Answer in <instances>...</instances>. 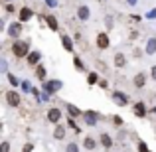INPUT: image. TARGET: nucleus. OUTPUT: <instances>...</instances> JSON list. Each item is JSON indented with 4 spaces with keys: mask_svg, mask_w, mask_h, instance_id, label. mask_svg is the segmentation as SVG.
Returning <instances> with one entry per match:
<instances>
[{
    "mask_svg": "<svg viewBox=\"0 0 156 152\" xmlns=\"http://www.w3.org/2000/svg\"><path fill=\"white\" fill-rule=\"evenodd\" d=\"M10 50H12V55L14 57H28V53H30V44H28L26 40H14Z\"/></svg>",
    "mask_w": 156,
    "mask_h": 152,
    "instance_id": "nucleus-1",
    "label": "nucleus"
},
{
    "mask_svg": "<svg viewBox=\"0 0 156 152\" xmlns=\"http://www.w3.org/2000/svg\"><path fill=\"white\" fill-rule=\"evenodd\" d=\"M61 87H63V83H61L59 79H48V81H44V85H42V89L44 91H48V93H57V91H61Z\"/></svg>",
    "mask_w": 156,
    "mask_h": 152,
    "instance_id": "nucleus-2",
    "label": "nucleus"
},
{
    "mask_svg": "<svg viewBox=\"0 0 156 152\" xmlns=\"http://www.w3.org/2000/svg\"><path fill=\"white\" fill-rule=\"evenodd\" d=\"M113 101H115V105L117 107H126L130 103V97L126 95V93H122V91H113Z\"/></svg>",
    "mask_w": 156,
    "mask_h": 152,
    "instance_id": "nucleus-3",
    "label": "nucleus"
},
{
    "mask_svg": "<svg viewBox=\"0 0 156 152\" xmlns=\"http://www.w3.org/2000/svg\"><path fill=\"white\" fill-rule=\"evenodd\" d=\"M22 24L24 22H20V20H18V22H12L10 26H8V30H6V36H8V38L18 40V36L22 34Z\"/></svg>",
    "mask_w": 156,
    "mask_h": 152,
    "instance_id": "nucleus-4",
    "label": "nucleus"
},
{
    "mask_svg": "<svg viewBox=\"0 0 156 152\" xmlns=\"http://www.w3.org/2000/svg\"><path fill=\"white\" fill-rule=\"evenodd\" d=\"M95 44H97V48H99V50H107V48L111 46V38H109V34H107V32H101V34H97Z\"/></svg>",
    "mask_w": 156,
    "mask_h": 152,
    "instance_id": "nucleus-5",
    "label": "nucleus"
},
{
    "mask_svg": "<svg viewBox=\"0 0 156 152\" xmlns=\"http://www.w3.org/2000/svg\"><path fill=\"white\" fill-rule=\"evenodd\" d=\"M83 121H85V125H89V126H95L97 125V121H99V113L97 111H85L83 113Z\"/></svg>",
    "mask_w": 156,
    "mask_h": 152,
    "instance_id": "nucleus-6",
    "label": "nucleus"
},
{
    "mask_svg": "<svg viewBox=\"0 0 156 152\" xmlns=\"http://www.w3.org/2000/svg\"><path fill=\"white\" fill-rule=\"evenodd\" d=\"M6 103L10 107H18L20 105V101H22V97H20V93L18 91H6Z\"/></svg>",
    "mask_w": 156,
    "mask_h": 152,
    "instance_id": "nucleus-7",
    "label": "nucleus"
},
{
    "mask_svg": "<svg viewBox=\"0 0 156 152\" xmlns=\"http://www.w3.org/2000/svg\"><path fill=\"white\" fill-rule=\"evenodd\" d=\"M133 115H134V117H138V118H144L146 115H148V111H146V105H144L142 101L134 103V107H133Z\"/></svg>",
    "mask_w": 156,
    "mask_h": 152,
    "instance_id": "nucleus-8",
    "label": "nucleus"
},
{
    "mask_svg": "<svg viewBox=\"0 0 156 152\" xmlns=\"http://www.w3.org/2000/svg\"><path fill=\"white\" fill-rule=\"evenodd\" d=\"M77 18H79L81 22H87V20L91 18V8H89L87 4H81V6L77 8Z\"/></svg>",
    "mask_w": 156,
    "mask_h": 152,
    "instance_id": "nucleus-9",
    "label": "nucleus"
},
{
    "mask_svg": "<svg viewBox=\"0 0 156 152\" xmlns=\"http://www.w3.org/2000/svg\"><path fill=\"white\" fill-rule=\"evenodd\" d=\"M40 59H42V53H40L38 50L30 51V53H28V57H26V61H28V65H30V67H36V65H40Z\"/></svg>",
    "mask_w": 156,
    "mask_h": 152,
    "instance_id": "nucleus-10",
    "label": "nucleus"
},
{
    "mask_svg": "<svg viewBox=\"0 0 156 152\" xmlns=\"http://www.w3.org/2000/svg\"><path fill=\"white\" fill-rule=\"evenodd\" d=\"M59 121H61V111L57 109V107H51V109L48 111V122H53V125H57Z\"/></svg>",
    "mask_w": 156,
    "mask_h": 152,
    "instance_id": "nucleus-11",
    "label": "nucleus"
},
{
    "mask_svg": "<svg viewBox=\"0 0 156 152\" xmlns=\"http://www.w3.org/2000/svg\"><path fill=\"white\" fill-rule=\"evenodd\" d=\"M133 85H134L136 89H142V87H144V85H146V73L138 71L136 75L133 77Z\"/></svg>",
    "mask_w": 156,
    "mask_h": 152,
    "instance_id": "nucleus-12",
    "label": "nucleus"
},
{
    "mask_svg": "<svg viewBox=\"0 0 156 152\" xmlns=\"http://www.w3.org/2000/svg\"><path fill=\"white\" fill-rule=\"evenodd\" d=\"M32 8H28V6H22L20 8V12H18V20L20 22H28V20H32Z\"/></svg>",
    "mask_w": 156,
    "mask_h": 152,
    "instance_id": "nucleus-13",
    "label": "nucleus"
},
{
    "mask_svg": "<svg viewBox=\"0 0 156 152\" xmlns=\"http://www.w3.org/2000/svg\"><path fill=\"white\" fill-rule=\"evenodd\" d=\"M115 67H119V69L126 67V55L122 51H117V53H115Z\"/></svg>",
    "mask_w": 156,
    "mask_h": 152,
    "instance_id": "nucleus-14",
    "label": "nucleus"
},
{
    "mask_svg": "<svg viewBox=\"0 0 156 152\" xmlns=\"http://www.w3.org/2000/svg\"><path fill=\"white\" fill-rule=\"evenodd\" d=\"M53 138H55V140H63L65 138V125L57 122L55 129H53Z\"/></svg>",
    "mask_w": 156,
    "mask_h": 152,
    "instance_id": "nucleus-15",
    "label": "nucleus"
},
{
    "mask_svg": "<svg viewBox=\"0 0 156 152\" xmlns=\"http://www.w3.org/2000/svg\"><path fill=\"white\" fill-rule=\"evenodd\" d=\"M65 109H67V115L71 118H77V117H83V111L79 109V107H75V105H71V103H69L67 107H65Z\"/></svg>",
    "mask_w": 156,
    "mask_h": 152,
    "instance_id": "nucleus-16",
    "label": "nucleus"
},
{
    "mask_svg": "<svg viewBox=\"0 0 156 152\" xmlns=\"http://www.w3.org/2000/svg\"><path fill=\"white\" fill-rule=\"evenodd\" d=\"M61 46L65 48V51H69V53H73V42H71V38L69 36H61Z\"/></svg>",
    "mask_w": 156,
    "mask_h": 152,
    "instance_id": "nucleus-17",
    "label": "nucleus"
},
{
    "mask_svg": "<svg viewBox=\"0 0 156 152\" xmlns=\"http://www.w3.org/2000/svg\"><path fill=\"white\" fill-rule=\"evenodd\" d=\"M44 20H46V24H48V26H50V30L57 32V28H59V26H57V18H55V16L48 14V16H46V18H44Z\"/></svg>",
    "mask_w": 156,
    "mask_h": 152,
    "instance_id": "nucleus-18",
    "label": "nucleus"
},
{
    "mask_svg": "<svg viewBox=\"0 0 156 152\" xmlns=\"http://www.w3.org/2000/svg\"><path fill=\"white\" fill-rule=\"evenodd\" d=\"M144 51L148 53V55H154V53H156V38H150L148 42H146V48H144Z\"/></svg>",
    "mask_w": 156,
    "mask_h": 152,
    "instance_id": "nucleus-19",
    "label": "nucleus"
},
{
    "mask_svg": "<svg viewBox=\"0 0 156 152\" xmlns=\"http://www.w3.org/2000/svg\"><path fill=\"white\" fill-rule=\"evenodd\" d=\"M99 142H101V144L105 146V148H111V146H113V138H111V136H109L107 133H103V134L99 136Z\"/></svg>",
    "mask_w": 156,
    "mask_h": 152,
    "instance_id": "nucleus-20",
    "label": "nucleus"
},
{
    "mask_svg": "<svg viewBox=\"0 0 156 152\" xmlns=\"http://www.w3.org/2000/svg\"><path fill=\"white\" fill-rule=\"evenodd\" d=\"M97 146V140L93 136H85V140H83V148H87V150H93Z\"/></svg>",
    "mask_w": 156,
    "mask_h": 152,
    "instance_id": "nucleus-21",
    "label": "nucleus"
},
{
    "mask_svg": "<svg viewBox=\"0 0 156 152\" xmlns=\"http://www.w3.org/2000/svg\"><path fill=\"white\" fill-rule=\"evenodd\" d=\"M36 77H38L40 81H46V67H44L42 63L36 65Z\"/></svg>",
    "mask_w": 156,
    "mask_h": 152,
    "instance_id": "nucleus-22",
    "label": "nucleus"
},
{
    "mask_svg": "<svg viewBox=\"0 0 156 152\" xmlns=\"http://www.w3.org/2000/svg\"><path fill=\"white\" fill-rule=\"evenodd\" d=\"M6 79H8V83H10L12 87H18V85H22V81H20L18 77L14 75V73H6Z\"/></svg>",
    "mask_w": 156,
    "mask_h": 152,
    "instance_id": "nucleus-23",
    "label": "nucleus"
},
{
    "mask_svg": "<svg viewBox=\"0 0 156 152\" xmlns=\"http://www.w3.org/2000/svg\"><path fill=\"white\" fill-rule=\"evenodd\" d=\"M99 73H97V71H91V73H89V75H87V83L89 85H97V83H99Z\"/></svg>",
    "mask_w": 156,
    "mask_h": 152,
    "instance_id": "nucleus-24",
    "label": "nucleus"
},
{
    "mask_svg": "<svg viewBox=\"0 0 156 152\" xmlns=\"http://www.w3.org/2000/svg\"><path fill=\"white\" fill-rule=\"evenodd\" d=\"M73 65H75L77 71H85V63L79 59V57H73Z\"/></svg>",
    "mask_w": 156,
    "mask_h": 152,
    "instance_id": "nucleus-25",
    "label": "nucleus"
},
{
    "mask_svg": "<svg viewBox=\"0 0 156 152\" xmlns=\"http://www.w3.org/2000/svg\"><path fill=\"white\" fill-rule=\"evenodd\" d=\"M65 152H79V144H77V142H69V144L65 146Z\"/></svg>",
    "mask_w": 156,
    "mask_h": 152,
    "instance_id": "nucleus-26",
    "label": "nucleus"
},
{
    "mask_svg": "<svg viewBox=\"0 0 156 152\" xmlns=\"http://www.w3.org/2000/svg\"><path fill=\"white\" fill-rule=\"evenodd\" d=\"M136 150H138V152H150V150H148V144H146L144 140H140V142L136 144Z\"/></svg>",
    "mask_w": 156,
    "mask_h": 152,
    "instance_id": "nucleus-27",
    "label": "nucleus"
},
{
    "mask_svg": "<svg viewBox=\"0 0 156 152\" xmlns=\"http://www.w3.org/2000/svg\"><path fill=\"white\" fill-rule=\"evenodd\" d=\"M105 26H107V30H113V26H115L113 16H105Z\"/></svg>",
    "mask_w": 156,
    "mask_h": 152,
    "instance_id": "nucleus-28",
    "label": "nucleus"
},
{
    "mask_svg": "<svg viewBox=\"0 0 156 152\" xmlns=\"http://www.w3.org/2000/svg\"><path fill=\"white\" fill-rule=\"evenodd\" d=\"M0 71H2V73H8V61H6V57H2V59H0Z\"/></svg>",
    "mask_w": 156,
    "mask_h": 152,
    "instance_id": "nucleus-29",
    "label": "nucleus"
},
{
    "mask_svg": "<svg viewBox=\"0 0 156 152\" xmlns=\"http://www.w3.org/2000/svg\"><path fill=\"white\" fill-rule=\"evenodd\" d=\"M0 152H10V142L4 140L2 144H0Z\"/></svg>",
    "mask_w": 156,
    "mask_h": 152,
    "instance_id": "nucleus-30",
    "label": "nucleus"
},
{
    "mask_svg": "<svg viewBox=\"0 0 156 152\" xmlns=\"http://www.w3.org/2000/svg\"><path fill=\"white\" fill-rule=\"evenodd\" d=\"M22 89H24V91H28V93H30V91H32V87H30V81H22Z\"/></svg>",
    "mask_w": 156,
    "mask_h": 152,
    "instance_id": "nucleus-31",
    "label": "nucleus"
},
{
    "mask_svg": "<svg viewBox=\"0 0 156 152\" xmlns=\"http://www.w3.org/2000/svg\"><path fill=\"white\" fill-rule=\"evenodd\" d=\"M50 97H51V93L44 91V93H42V97H40V101H50Z\"/></svg>",
    "mask_w": 156,
    "mask_h": 152,
    "instance_id": "nucleus-32",
    "label": "nucleus"
},
{
    "mask_svg": "<svg viewBox=\"0 0 156 152\" xmlns=\"http://www.w3.org/2000/svg\"><path fill=\"white\" fill-rule=\"evenodd\" d=\"M34 150V144H32V142H28V144H24V150L22 152H32Z\"/></svg>",
    "mask_w": 156,
    "mask_h": 152,
    "instance_id": "nucleus-33",
    "label": "nucleus"
},
{
    "mask_svg": "<svg viewBox=\"0 0 156 152\" xmlns=\"http://www.w3.org/2000/svg\"><path fill=\"white\" fill-rule=\"evenodd\" d=\"M97 85H99V87H101V89H107V87H109V81H105V79H101V81H99V83H97Z\"/></svg>",
    "mask_w": 156,
    "mask_h": 152,
    "instance_id": "nucleus-34",
    "label": "nucleus"
},
{
    "mask_svg": "<svg viewBox=\"0 0 156 152\" xmlns=\"http://www.w3.org/2000/svg\"><path fill=\"white\" fill-rule=\"evenodd\" d=\"M113 122H115V125H119V126H121V125H122V118H121V117H113Z\"/></svg>",
    "mask_w": 156,
    "mask_h": 152,
    "instance_id": "nucleus-35",
    "label": "nucleus"
},
{
    "mask_svg": "<svg viewBox=\"0 0 156 152\" xmlns=\"http://www.w3.org/2000/svg\"><path fill=\"white\" fill-rule=\"evenodd\" d=\"M46 4H48V6H51V8H55L57 6V0H46Z\"/></svg>",
    "mask_w": 156,
    "mask_h": 152,
    "instance_id": "nucleus-36",
    "label": "nucleus"
},
{
    "mask_svg": "<svg viewBox=\"0 0 156 152\" xmlns=\"http://www.w3.org/2000/svg\"><path fill=\"white\" fill-rule=\"evenodd\" d=\"M4 8H6V12H14V6H12L10 2H6V6H4Z\"/></svg>",
    "mask_w": 156,
    "mask_h": 152,
    "instance_id": "nucleus-37",
    "label": "nucleus"
},
{
    "mask_svg": "<svg viewBox=\"0 0 156 152\" xmlns=\"http://www.w3.org/2000/svg\"><path fill=\"white\" fill-rule=\"evenodd\" d=\"M150 75H152V79L156 81V65H152V69H150Z\"/></svg>",
    "mask_w": 156,
    "mask_h": 152,
    "instance_id": "nucleus-38",
    "label": "nucleus"
},
{
    "mask_svg": "<svg viewBox=\"0 0 156 152\" xmlns=\"http://www.w3.org/2000/svg\"><path fill=\"white\" fill-rule=\"evenodd\" d=\"M146 18H156V10H150L148 14H146Z\"/></svg>",
    "mask_w": 156,
    "mask_h": 152,
    "instance_id": "nucleus-39",
    "label": "nucleus"
},
{
    "mask_svg": "<svg viewBox=\"0 0 156 152\" xmlns=\"http://www.w3.org/2000/svg\"><path fill=\"white\" fill-rule=\"evenodd\" d=\"M136 2H138V0H126V4H129V6H136Z\"/></svg>",
    "mask_w": 156,
    "mask_h": 152,
    "instance_id": "nucleus-40",
    "label": "nucleus"
},
{
    "mask_svg": "<svg viewBox=\"0 0 156 152\" xmlns=\"http://www.w3.org/2000/svg\"><path fill=\"white\" fill-rule=\"evenodd\" d=\"M4 2H12V0H4Z\"/></svg>",
    "mask_w": 156,
    "mask_h": 152,
    "instance_id": "nucleus-41",
    "label": "nucleus"
}]
</instances>
